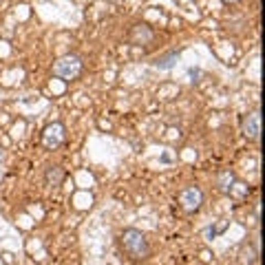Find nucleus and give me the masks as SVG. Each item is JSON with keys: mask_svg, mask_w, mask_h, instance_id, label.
I'll list each match as a JSON object with an SVG mask.
<instances>
[{"mask_svg": "<svg viewBox=\"0 0 265 265\" xmlns=\"http://www.w3.org/2000/svg\"><path fill=\"white\" fill-rule=\"evenodd\" d=\"M243 130H245V135L250 139H259V132H261V115L259 113H252L245 117V122H243Z\"/></svg>", "mask_w": 265, "mask_h": 265, "instance_id": "obj_6", "label": "nucleus"}, {"mask_svg": "<svg viewBox=\"0 0 265 265\" xmlns=\"http://www.w3.org/2000/svg\"><path fill=\"white\" fill-rule=\"evenodd\" d=\"M179 203L186 212H197L203 203V193L199 186H188L179 193Z\"/></svg>", "mask_w": 265, "mask_h": 265, "instance_id": "obj_4", "label": "nucleus"}, {"mask_svg": "<svg viewBox=\"0 0 265 265\" xmlns=\"http://www.w3.org/2000/svg\"><path fill=\"white\" fill-rule=\"evenodd\" d=\"M122 245L128 252V256H132L135 261L148 256V241H146L142 230H137V228H126L122 232Z\"/></svg>", "mask_w": 265, "mask_h": 265, "instance_id": "obj_1", "label": "nucleus"}, {"mask_svg": "<svg viewBox=\"0 0 265 265\" xmlns=\"http://www.w3.org/2000/svg\"><path fill=\"white\" fill-rule=\"evenodd\" d=\"M64 171L60 166H47V171H44V181H47V186L51 188H58V186H62V181H64Z\"/></svg>", "mask_w": 265, "mask_h": 265, "instance_id": "obj_7", "label": "nucleus"}, {"mask_svg": "<svg viewBox=\"0 0 265 265\" xmlns=\"http://www.w3.org/2000/svg\"><path fill=\"white\" fill-rule=\"evenodd\" d=\"M64 139H66V128H64V124H60V122L49 124V126L44 128V132H42V146L47 150L60 148V146L64 144Z\"/></svg>", "mask_w": 265, "mask_h": 265, "instance_id": "obj_3", "label": "nucleus"}, {"mask_svg": "<svg viewBox=\"0 0 265 265\" xmlns=\"http://www.w3.org/2000/svg\"><path fill=\"white\" fill-rule=\"evenodd\" d=\"M155 38V33H153V29L148 25H135L130 29V42L132 44H150Z\"/></svg>", "mask_w": 265, "mask_h": 265, "instance_id": "obj_5", "label": "nucleus"}, {"mask_svg": "<svg viewBox=\"0 0 265 265\" xmlns=\"http://www.w3.org/2000/svg\"><path fill=\"white\" fill-rule=\"evenodd\" d=\"M223 3H230L232 5V3H239V0H223Z\"/></svg>", "mask_w": 265, "mask_h": 265, "instance_id": "obj_10", "label": "nucleus"}, {"mask_svg": "<svg viewBox=\"0 0 265 265\" xmlns=\"http://www.w3.org/2000/svg\"><path fill=\"white\" fill-rule=\"evenodd\" d=\"M177 58H179V51H171L168 55L157 58V62H155V66H159V69H171V66L177 62Z\"/></svg>", "mask_w": 265, "mask_h": 265, "instance_id": "obj_9", "label": "nucleus"}, {"mask_svg": "<svg viewBox=\"0 0 265 265\" xmlns=\"http://www.w3.org/2000/svg\"><path fill=\"white\" fill-rule=\"evenodd\" d=\"M82 73V60L78 55H64L58 62H53V75L64 80V82H73Z\"/></svg>", "mask_w": 265, "mask_h": 265, "instance_id": "obj_2", "label": "nucleus"}, {"mask_svg": "<svg viewBox=\"0 0 265 265\" xmlns=\"http://www.w3.org/2000/svg\"><path fill=\"white\" fill-rule=\"evenodd\" d=\"M217 186L221 193H230V190L237 186V177H234L232 171H223V173H219L217 177Z\"/></svg>", "mask_w": 265, "mask_h": 265, "instance_id": "obj_8", "label": "nucleus"}]
</instances>
